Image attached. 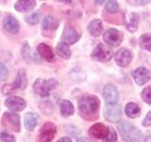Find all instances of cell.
<instances>
[{"mask_svg":"<svg viewBox=\"0 0 151 142\" xmlns=\"http://www.w3.org/2000/svg\"><path fill=\"white\" fill-rule=\"evenodd\" d=\"M40 121V116L34 112H28L24 117V126L27 131H33Z\"/></svg>","mask_w":151,"mask_h":142,"instance_id":"14","label":"cell"},{"mask_svg":"<svg viewBox=\"0 0 151 142\" xmlns=\"http://www.w3.org/2000/svg\"><path fill=\"white\" fill-rule=\"evenodd\" d=\"M106 9L111 13H114L119 11V5L116 0H109L106 4Z\"/></svg>","mask_w":151,"mask_h":142,"instance_id":"29","label":"cell"},{"mask_svg":"<svg viewBox=\"0 0 151 142\" xmlns=\"http://www.w3.org/2000/svg\"><path fill=\"white\" fill-rule=\"evenodd\" d=\"M58 86L59 83L55 79H38L35 80L34 84H33V90H34L36 94L40 95L42 97H48L51 92Z\"/></svg>","mask_w":151,"mask_h":142,"instance_id":"3","label":"cell"},{"mask_svg":"<svg viewBox=\"0 0 151 142\" xmlns=\"http://www.w3.org/2000/svg\"><path fill=\"white\" fill-rule=\"evenodd\" d=\"M125 112L127 116L130 118H136L140 117L141 115V108L137 103L135 102H129L127 103L125 107Z\"/></svg>","mask_w":151,"mask_h":142,"instance_id":"22","label":"cell"},{"mask_svg":"<svg viewBox=\"0 0 151 142\" xmlns=\"http://www.w3.org/2000/svg\"><path fill=\"white\" fill-rule=\"evenodd\" d=\"M109 133V127L104 125L103 123H96L93 126L90 127L88 134L94 137V138L103 139L107 136Z\"/></svg>","mask_w":151,"mask_h":142,"instance_id":"12","label":"cell"},{"mask_svg":"<svg viewBox=\"0 0 151 142\" xmlns=\"http://www.w3.org/2000/svg\"><path fill=\"white\" fill-rule=\"evenodd\" d=\"M150 91H151V87L147 86V87H145L143 90V92H142V94H141L143 101L145 103H147L148 105H150V104H151V92Z\"/></svg>","mask_w":151,"mask_h":142,"instance_id":"31","label":"cell"},{"mask_svg":"<svg viewBox=\"0 0 151 142\" xmlns=\"http://www.w3.org/2000/svg\"><path fill=\"white\" fill-rule=\"evenodd\" d=\"M118 131H119V134L123 140H125L126 142L139 141L143 136V134L138 128L132 125L131 123L126 121H121L118 124Z\"/></svg>","mask_w":151,"mask_h":142,"instance_id":"2","label":"cell"},{"mask_svg":"<svg viewBox=\"0 0 151 142\" xmlns=\"http://www.w3.org/2000/svg\"><path fill=\"white\" fill-rule=\"evenodd\" d=\"M94 1H96L97 4H103L104 2L106 1V0H94Z\"/></svg>","mask_w":151,"mask_h":142,"instance_id":"40","label":"cell"},{"mask_svg":"<svg viewBox=\"0 0 151 142\" xmlns=\"http://www.w3.org/2000/svg\"><path fill=\"white\" fill-rule=\"evenodd\" d=\"M40 12H33L31 14H29V15H27L26 16V21L27 23L30 24V25H36V24L39 22L40 20Z\"/></svg>","mask_w":151,"mask_h":142,"instance_id":"30","label":"cell"},{"mask_svg":"<svg viewBox=\"0 0 151 142\" xmlns=\"http://www.w3.org/2000/svg\"><path fill=\"white\" fill-rule=\"evenodd\" d=\"M5 105L12 111L14 112H20L23 111L27 106V102L24 99L20 97H9L5 101Z\"/></svg>","mask_w":151,"mask_h":142,"instance_id":"11","label":"cell"},{"mask_svg":"<svg viewBox=\"0 0 151 142\" xmlns=\"http://www.w3.org/2000/svg\"><path fill=\"white\" fill-rule=\"evenodd\" d=\"M37 51H38V54L41 57H42L45 61L49 62V63H51V62H53L55 60V54L53 52V49H52L48 45L42 43V44L38 46Z\"/></svg>","mask_w":151,"mask_h":142,"instance_id":"17","label":"cell"},{"mask_svg":"<svg viewBox=\"0 0 151 142\" xmlns=\"http://www.w3.org/2000/svg\"><path fill=\"white\" fill-rule=\"evenodd\" d=\"M13 85L16 89L18 88V89L24 90V89L27 88V77L26 71L23 68H21L18 71L17 78L15 80V82H14Z\"/></svg>","mask_w":151,"mask_h":142,"instance_id":"21","label":"cell"},{"mask_svg":"<svg viewBox=\"0 0 151 142\" xmlns=\"http://www.w3.org/2000/svg\"><path fill=\"white\" fill-rule=\"evenodd\" d=\"M133 58V54L131 53V51L127 49H121L118 50L114 55V60L116 64L121 66V67H126L127 66Z\"/></svg>","mask_w":151,"mask_h":142,"instance_id":"9","label":"cell"},{"mask_svg":"<svg viewBox=\"0 0 151 142\" xmlns=\"http://www.w3.org/2000/svg\"><path fill=\"white\" fill-rule=\"evenodd\" d=\"M143 125H144L145 127H149V126L151 125V112H150V111L147 113V115H146L145 118L144 120V121H143Z\"/></svg>","mask_w":151,"mask_h":142,"instance_id":"35","label":"cell"},{"mask_svg":"<svg viewBox=\"0 0 151 142\" xmlns=\"http://www.w3.org/2000/svg\"><path fill=\"white\" fill-rule=\"evenodd\" d=\"M145 142H151V136L150 135H148L146 138L145 139Z\"/></svg>","mask_w":151,"mask_h":142,"instance_id":"41","label":"cell"},{"mask_svg":"<svg viewBox=\"0 0 151 142\" xmlns=\"http://www.w3.org/2000/svg\"><path fill=\"white\" fill-rule=\"evenodd\" d=\"M22 55L25 58V60H27V62L33 61L35 64H40V58H39V54L38 53H32L31 49L29 46L27 42L24 43L23 47H22Z\"/></svg>","mask_w":151,"mask_h":142,"instance_id":"19","label":"cell"},{"mask_svg":"<svg viewBox=\"0 0 151 142\" xmlns=\"http://www.w3.org/2000/svg\"><path fill=\"white\" fill-rule=\"evenodd\" d=\"M113 56L112 50L103 44H98L97 46L94 49V50L92 53V58L94 61L101 62V63H106L109 62Z\"/></svg>","mask_w":151,"mask_h":142,"instance_id":"7","label":"cell"},{"mask_svg":"<svg viewBox=\"0 0 151 142\" xmlns=\"http://www.w3.org/2000/svg\"><path fill=\"white\" fill-rule=\"evenodd\" d=\"M139 44L142 49H144L147 51L151 50V34L150 33H145L140 37Z\"/></svg>","mask_w":151,"mask_h":142,"instance_id":"26","label":"cell"},{"mask_svg":"<svg viewBox=\"0 0 151 142\" xmlns=\"http://www.w3.org/2000/svg\"><path fill=\"white\" fill-rule=\"evenodd\" d=\"M9 78V71L1 62H0V80H6Z\"/></svg>","mask_w":151,"mask_h":142,"instance_id":"33","label":"cell"},{"mask_svg":"<svg viewBox=\"0 0 151 142\" xmlns=\"http://www.w3.org/2000/svg\"><path fill=\"white\" fill-rule=\"evenodd\" d=\"M104 41L111 46H118L123 42V33L116 28H110L104 33Z\"/></svg>","mask_w":151,"mask_h":142,"instance_id":"8","label":"cell"},{"mask_svg":"<svg viewBox=\"0 0 151 142\" xmlns=\"http://www.w3.org/2000/svg\"><path fill=\"white\" fill-rule=\"evenodd\" d=\"M138 22H139V16L136 13H131L130 15V21L127 25V28L130 32H135L138 28Z\"/></svg>","mask_w":151,"mask_h":142,"instance_id":"28","label":"cell"},{"mask_svg":"<svg viewBox=\"0 0 151 142\" xmlns=\"http://www.w3.org/2000/svg\"><path fill=\"white\" fill-rule=\"evenodd\" d=\"M77 142H92V141L89 138H87V137H80V138L77 140Z\"/></svg>","mask_w":151,"mask_h":142,"instance_id":"37","label":"cell"},{"mask_svg":"<svg viewBox=\"0 0 151 142\" xmlns=\"http://www.w3.org/2000/svg\"><path fill=\"white\" fill-rule=\"evenodd\" d=\"M57 142H72V139H71L69 136H64V137H61V138L59 139Z\"/></svg>","mask_w":151,"mask_h":142,"instance_id":"36","label":"cell"},{"mask_svg":"<svg viewBox=\"0 0 151 142\" xmlns=\"http://www.w3.org/2000/svg\"><path fill=\"white\" fill-rule=\"evenodd\" d=\"M36 6L35 0H18L14 4V8L19 12H29Z\"/></svg>","mask_w":151,"mask_h":142,"instance_id":"18","label":"cell"},{"mask_svg":"<svg viewBox=\"0 0 151 142\" xmlns=\"http://www.w3.org/2000/svg\"><path fill=\"white\" fill-rule=\"evenodd\" d=\"M138 1L141 3V4H147V3H149L150 2V0H138Z\"/></svg>","mask_w":151,"mask_h":142,"instance_id":"38","label":"cell"},{"mask_svg":"<svg viewBox=\"0 0 151 142\" xmlns=\"http://www.w3.org/2000/svg\"><path fill=\"white\" fill-rule=\"evenodd\" d=\"M100 101L93 95H84L78 101V113L83 120L87 121L98 118Z\"/></svg>","mask_w":151,"mask_h":142,"instance_id":"1","label":"cell"},{"mask_svg":"<svg viewBox=\"0 0 151 142\" xmlns=\"http://www.w3.org/2000/svg\"><path fill=\"white\" fill-rule=\"evenodd\" d=\"M58 25H59L58 21L51 15L45 16L42 23V27L44 28V30H54L58 28Z\"/></svg>","mask_w":151,"mask_h":142,"instance_id":"24","label":"cell"},{"mask_svg":"<svg viewBox=\"0 0 151 142\" xmlns=\"http://www.w3.org/2000/svg\"><path fill=\"white\" fill-rule=\"evenodd\" d=\"M15 87H14L13 84H5L3 88H2V91H3V94L5 95H9V94H12L15 91Z\"/></svg>","mask_w":151,"mask_h":142,"instance_id":"34","label":"cell"},{"mask_svg":"<svg viewBox=\"0 0 151 142\" xmlns=\"http://www.w3.org/2000/svg\"><path fill=\"white\" fill-rule=\"evenodd\" d=\"M60 2H63V3H66V4H70L72 2V0H59Z\"/></svg>","mask_w":151,"mask_h":142,"instance_id":"39","label":"cell"},{"mask_svg":"<svg viewBox=\"0 0 151 142\" xmlns=\"http://www.w3.org/2000/svg\"><path fill=\"white\" fill-rule=\"evenodd\" d=\"M79 38L80 35L78 34V32L72 28H65L63 32V35H61V40L67 45L75 44L76 42H78L79 40Z\"/></svg>","mask_w":151,"mask_h":142,"instance_id":"16","label":"cell"},{"mask_svg":"<svg viewBox=\"0 0 151 142\" xmlns=\"http://www.w3.org/2000/svg\"><path fill=\"white\" fill-rule=\"evenodd\" d=\"M118 92L115 86L112 84H107L103 88V98L107 104L116 103L118 101Z\"/></svg>","mask_w":151,"mask_h":142,"instance_id":"13","label":"cell"},{"mask_svg":"<svg viewBox=\"0 0 151 142\" xmlns=\"http://www.w3.org/2000/svg\"><path fill=\"white\" fill-rule=\"evenodd\" d=\"M3 26L5 30L9 33H12V34H16L20 30V24H19L18 20L12 15H8L4 18Z\"/></svg>","mask_w":151,"mask_h":142,"instance_id":"15","label":"cell"},{"mask_svg":"<svg viewBox=\"0 0 151 142\" xmlns=\"http://www.w3.org/2000/svg\"><path fill=\"white\" fill-rule=\"evenodd\" d=\"M2 126L5 129L12 131L14 133H20L21 131V120L20 116L16 113L6 112L1 120Z\"/></svg>","mask_w":151,"mask_h":142,"instance_id":"4","label":"cell"},{"mask_svg":"<svg viewBox=\"0 0 151 142\" xmlns=\"http://www.w3.org/2000/svg\"><path fill=\"white\" fill-rule=\"evenodd\" d=\"M60 115L64 117L72 116L75 113V107L73 103L67 99H63L60 103Z\"/></svg>","mask_w":151,"mask_h":142,"instance_id":"20","label":"cell"},{"mask_svg":"<svg viewBox=\"0 0 151 142\" xmlns=\"http://www.w3.org/2000/svg\"><path fill=\"white\" fill-rule=\"evenodd\" d=\"M103 142H116L117 140V135L116 132L112 129V128L109 127V133L105 138L102 139Z\"/></svg>","mask_w":151,"mask_h":142,"instance_id":"32","label":"cell"},{"mask_svg":"<svg viewBox=\"0 0 151 142\" xmlns=\"http://www.w3.org/2000/svg\"><path fill=\"white\" fill-rule=\"evenodd\" d=\"M104 117L106 120L111 123H116L122 118V109L119 104L112 103L107 104L104 109Z\"/></svg>","mask_w":151,"mask_h":142,"instance_id":"6","label":"cell"},{"mask_svg":"<svg viewBox=\"0 0 151 142\" xmlns=\"http://www.w3.org/2000/svg\"><path fill=\"white\" fill-rule=\"evenodd\" d=\"M57 134V126L53 122H45L41 127L37 142H52Z\"/></svg>","mask_w":151,"mask_h":142,"instance_id":"5","label":"cell"},{"mask_svg":"<svg viewBox=\"0 0 151 142\" xmlns=\"http://www.w3.org/2000/svg\"><path fill=\"white\" fill-rule=\"evenodd\" d=\"M0 140L3 142H16L15 136L3 128H0Z\"/></svg>","mask_w":151,"mask_h":142,"instance_id":"27","label":"cell"},{"mask_svg":"<svg viewBox=\"0 0 151 142\" xmlns=\"http://www.w3.org/2000/svg\"><path fill=\"white\" fill-rule=\"evenodd\" d=\"M88 30L90 32V34L97 37L102 33L103 30V27H102V22L99 19H94L91 23L89 24L88 26Z\"/></svg>","mask_w":151,"mask_h":142,"instance_id":"23","label":"cell"},{"mask_svg":"<svg viewBox=\"0 0 151 142\" xmlns=\"http://www.w3.org/2000/svg\"><path fill=\"white\" fill-rule=\"evenodd\" d=\"M56 50H57V53L59 54V56L63 57L64 59H69L71 57V54H72L69 46L63 42L59 43L58 46H57Z\"/></svg>","mask_w":151,"mask_h":142,"instance_id":"25","label":"cell"},{"mask_svg":"<svg viewBox=\"0 0 151 142\" xmlns=\"http://www.w3.org/2000/svg\"><path fill=\"white\" fill-rule=\"evenodd\" d=\"M131 76L138 85L145 84L147 82H149V80L151 78V74L149 72V70L145 67H139L133 70L131 73Z\"/></svg>","mask_w":151,"mask_h":142,"instance_id":"10","label":"cell"}]
</instances>
